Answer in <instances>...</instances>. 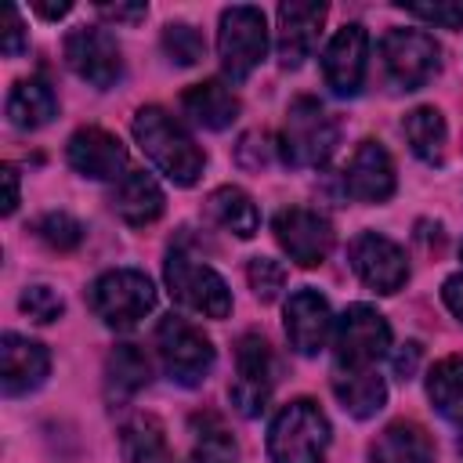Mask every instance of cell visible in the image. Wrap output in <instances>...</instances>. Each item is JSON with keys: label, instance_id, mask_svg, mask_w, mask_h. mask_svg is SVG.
<instances>
[{"label": "cell", "instance_id": "obj_1", "mask_svg": "<svg viewBox=\"0 0 463 463\" xmlns=\"http://www.w3.org/2000/svg\"><path fill=\"white\" fill-rule=\"evenodd\" d=\"M134 137L141 145V152L174 181V184H195L203 174V152L195 148V141L181 130L177 119H170V112L148 105L134 116Z\"/></svg>", "mask_w": 463, "mask_h": 463}, {"label": "cell", "instance_id": "obj_2", "mask_svg": "<svg viewBox=\"0 0 463 463\" xmlns=\"http://www.w3.org/2000/svg\"><path fill=\"white\" fill-rule=\"evenodd\" d=\"M329 445V420L311 398L289 402L268 430L271 463H322Z\"/></svg>", "mask_w": 463, "mask_h": 463}, {"label": "cell", "instance_id": "obj_3", "mask_svg": "<svg viewBox=\"0 0 463 463\" xmlns=\"http://www.w3.org/2000/svg\"><path fill=\"white\" fill-rule=\"evenodd\" d=\"M279 148L289 166H322L336 148V119L315 98H297L286 112Z\"/></svg>", "mask_w": 463, "mask_h": 463}, {"label": "cell", "instance_id": "obj_4", "mask_svg": "<svg viewBox=\"0 0 463 463\" xmlns=\"http://www.w3.org/2000/svg\"><path fill=\"white\" fill-rule=\"evenodd\" d=\"M166 289L170 297L195 311V315H206V318H224L232 311V293H228V282L203 260H195L192 253L184 250H170L166 257Z\"/></svg>", "mask_w": 463, "mask_h": 463}, {"label": "cell", "instance_id": "obj_5", "mask_svg": "<svg viewBox=\"0 0 463 463\" xmlns=\"http://www.w3.org/2000/svg\"><path fill=\"white\" fill-rule=\"evenodd\" d=\"M90 311L112 326V329H130L137 326L152 307H156V289L148 282L145 271H134V268H116V271H105L90 293Z\"/></svg>", "mask_w": 463, "mask_h": 463}, {"label": "cell", "instance_id": "obj_6", "mask_svg": "<svg viewBox=\"0 0 463 463\" xmlns=\"http://www.w3.org/2000/svg\"><path fill=\"white\" fill-rule=\"evenodd\" d=\"M268 51V25H264V11L260 7H228L221 14V29H217V54H221V69L232 83H242L264 58Z\"/></svg>", "mask_w": 463, "mask_h": 463}, {"label": "cell", "instance_id": "obj_7", "mask_svg": "<svg viewBox=\"0 0 463 463\" xmlns=\"http://www.w3.org/2000/svg\"><path fill=\"white\" fill-rule=\"evenodd\" d=\"M156 347L163 354V365L170 373V380H177L181 387H195L206 380V373L213 369V347L210 340L184 318L166 315L156 326Z\"/></svg>", "mask_w": 463, "mask_h": 463}, {"label": "cell", "instance_id": "obj_8", "mask_svg": "<svg viewBox=\"0 0 463 463\" xmlns=\"http://www.w3.org/2000/svg\"><path fill=\"white\" fill-rule=\"evenodd\" d=\"M336 365L340 369H369L391 347V329L376 307L351 304L336 322Z\"/></svg>", "mask_w": 463, "mask_h": 463}, {"label": "cell", "instance_id": "obj_9", "mask_svg": "<svg viewBox=\"0 0 463 463\" xmlns=\"http://www.w3.org/2000/svg\"><path fill=\"white\" fill-rule=\"evenodd\" d=\"M387 76L398 90H420L441 65V51L434 43V36L420 33V29H391L380 43Z\"/></svg>", "mask_w": 463, "mask_h": 463}, {"label": "cell", "instance_id": "obj_10", "mask_svg": "<svg viewBox=\"0 0 463 463\" xmlns=\"http://www.w3.org/2000/svg\"><path fill=\"white\" fill-rule=\"evenodd\" d=\"M65 61L80 80H87L98 90L112 87L123 72L119 47L112 40V33H105L98 25H80L65 36Z\"/></svg>", "mask_w": 463, "mask_h": 463}, {"label": "cell", "instance_id": "obj_11", "mask_svg": "<svg viewBox=\"0 0 463 463\" xmlns=\"http://www.w3.org/2000/svg\"><path fill=\"white\" fill-rule=\"evenodd\" d=\"M351 268L376 293H398L409 279L405 250L398 242H391L387 235H376V232H362L351 242Z\"/></svg>", "mask_w": 463, "mask_h": 463}, {"label": "cell", "instance_id": "obj_12", "mask_svg": "<svg viewBox=\"0 0 463 463\" xmlns=\"http://www.w3.org/2000/svg\"><path fill=\"white\" fill-rule=\"evenodd\" d=\"M235 383H232V405L242 412V416H257L264 412V402L271 394V383H275V365H271V351L264 344V336L257 333H246L235 347Z\"/></svg>", "mask_w": 463, "mask_h": 463}, {"label": "cell", "instance_id": "obj_13", "mask_svg": "<svg viewBox=\"0 0 463 463\" xmlns=\"http://www.w3.org/2000/svg\"><path fill=\"white\" fill-rule=\"evenodd\" d=\"M275 239L279 246L304 268H315L326 260L329 246H333V228L326 224V217L304 210V206H286L275 213Z\"/></svg>", "mask_w": 463, "mask_h": 463}, {"label": "cell", "instance_id": "obj_14", "mask_svg": "<svg viewBox=\"0 0 463 463\" xmlns=\"http://www.w3.org/2000/svg\"><path fill=\"white\" fill-rule=\"evenodd\" d=\"M365 58H369V36L362 25H344L326 54H322V76H326V87L340 98H354L362 90V80H365Z\"/></svg>", "mask_w": 463, "mask_h": 463}, {"label": "cell", "instance_id": "obj_15", "mask_svg": "<svg viewBox=\"0 0 463 463\" xmlns=\"http://www.w3.org/2000/svg\"><path fill=\"white\" fill-rule=\"evenodd\" d=\"M326 22V4H304V0H289L279 7V65L282 69H297L304 65V58H311L318 29Z\"/></svg>", "mask_w": 463, "mask_h": 463}, {"label": "cell", "instance_id": "obj_16", "mask_svg": "<svg viewBox=\"0 0 463 463\" xmlns=\"http://www.w3.org/2000/svg\"><path fill=\"white\" fill-rule=\"evenodd\" d=\"M69 163L72 170H80L83 177H94V181H112V177H123L127 170V148L116 134L101 130V127H83L69 137Z\"/></svg>", "mask_w": 463, "mask_h": 463}, {"label": "cell", "instance_id": "obj_17", "mask_svg": "<svg viewBox=\"0 0 463 463\" xmlns=\"http://www.w3.org/2000/svg\"><path fill=\"white\" fill-rule=\"evenodd\" d=\"M333 329L329 304L318 289L304 286L286 300V336L300 354H318Z\"/></svg>", "mask_w": 463, "mask_h": 463}, {"label": "cell", "instance_id": "obj_18", "mask_svg": "<svg viewBox=\"0 0 463 463\" xmlns=\"http://www.w3.org/2000/svg\"><path fill=\"white\" fill-rule=\"evenodd\" d=\"M51 369V354L29 340V336H18V333H4L0 340V383H4V394H25L33 387L43 383Z\"/></svg>", "mask_w": 463, "mask_h": 463}, {"label": "cell", "instance_id": "obj_19", "mask_svg": "<svg viewBox=\"0 0 463 463\" xmlns=\"http://www.w3.org/2000/svg\"><path fill=\"white\" fill-rule=\"evenodd\" d=\"M347 192L358 203H383L394 195V163L380 141H362L347 166Z\"/></svg>", "mask_w": 463, "mask_h": 463}, {"label": "cell", "instance_id": "obj_20", "mask_svg": "<svg viewBox=\"0 0 463 463\" xmlns=\"http://www.w3.org/2000/svg\"><path fill=\"white\" fill-rule=\"evenodd\" d=\"M163 206H166L163 188H159L156 177L145 174V170H127V174L119 177L116 192H112V210H116L127 224H134V228L152 224V221L163 213Z\"/></svg>", "mask_w": 463, "mask_h": 463}, {"label": "cell", "instance_id": "obj_21", "mask_svg": "<svg viewBox=\"0 0 463 463\" xmlns=\"http://www.w3.org/2000/svg\"><path fill=\"white\" fill-rule=\"evenodd\" d=\"M181 109L192 116V123H199L206 130H224L239 116V98L224 83L203 80V83H195L181 94Z\"/></svg>", "mask_w": 463, "mask_h": 463}, {"label": "cell", "instance_id": "obj_22", "mask_svg": "<svg viewBox=\"0 0 463 463\" xmlns=\"http://www.w3.org/2000/svg\"><path fill=\"white\" fill-rule=\"evenodd\" d=\"M333 394L340 398V405L354 416V420H369L383 409L387 402V387L376 373L369 369H333Z\"/></svg>", "mask_w": 463, "mask_h": 463}, {"label": "cell", "instance_id": "obj_23", "mask_svg": "<svg viewBox=\"0 0 463 463\" xmlns=\"http://www.w3.org/2000/svg\"><path fill=\"white\" fill-rule=\"evenodd\" d=\"M148 358L137 344H116V351L105 362V394L109 402L123 405L127 398H134L145 383H148Z\"/></svg>", "mask_w": 463, "mask_h": 463}, {"label": "cell", "instance_id": "obj_24", "mask_svg": "<svg viewBox=\"0 0 463 463\" xmlns=\"http://www.w3.org/2000/svg\"><path fill=\"white\" fill-rule=\"evenodd\" d=\"M58 112V98L43 80H18L7 94V119L18 130H36L43 123H51Z\"/></svg>", "mask_w": 463, "mask_h": 463}, {"label": "cell", "instance_id": "obj_25", "mask_svg": "<svg viewBox=\"0 0 463 463\" xmlns=\"http://www.w3.org/2000/svg\"><path fill=\"white\" fill-rule=\"evenodd\" d=\"M376 463H434V445L423 427L416 423H391L373 441Z\"/></svg>", "mask_w": 463, "mask_h": 463}, {"label": "cell", "instance_id": "obj_26", "mask_svg": "<svg viewBox=\"0 0 463 463\" xmlns=\"http://www.w3.org/2000/svg\"><path fill=\"white\" fill-rule=\"evenodd\" d=\"M206 213H210L224 232L239 235V239H250V235L260 228V213H257L253 199H250L242 188H235V184H224V188L210 192Z\"/></svg>", "mask_w": 463, "mask_h": 463}, {"label": "cell", "instance_id": "obj_27", "mask_svg": "<svg viewBox=\"0 0 463 463\" xmlns=\"http://www.w3.org/2000/svg\"><path fill=\"white\" fill-rule=\"evenodd\" d=\"M402 130H405V141L412 145V152H416L423 163L438 166V163L445 159V119H441L438 109H430V105L412 109V112L405 116Z\"/></svg>", "mask_w": 463, "mask_h": 463}, {"label": "cell", "instance_id": "obj_28", "mask_svg": "<svg viewBox=\"0 0 463 463\" xmlns=\"http://www.w3.org/2000/svg\"><path fill=\"white\" fill-rule=\"evenodd\" d=\"M427 394L445 420L463 423V358H441L427 376Z\"/></svg>", "mask_w": 463, "mask_h": 463}, {"label": "cell", "instance_id": "obj_29", "mask_svg": "<svg viewBox=\"0 0 463 463\" xmlns=\"http://www.w3.org/2000/svg\"><path fill=\"white\" fill-rule=\"evenodd\" d=\"M123 459L127 463H174L170 449H166V438L159 430L156 420H134L127 430H123Z\"/></svg>", "mask_w": 463, "mask_h": 463}, {"label": "cell", "instance_id": "obj_30", "mask_svg": "<svg viewBox=\"0 0 463 463\" xmlns=\"http://www.w3.org/2000/svg\"><path fill=\"white\" fill-rule=\"evenodd\" d=\"M203 430L195 434V463H232L235 459V441L228 427L217 416H195Z\"/></svg>", "mask_w": 463, "mask_h": 463}, {"label": "cell", "instance_id": "obj_31", "mask_svg": "<svg viewBox=\"0 0 463 463\" xmlns=\"http://www.w3.org/2000/svg\"><path fill=\"white\" fill-rule=\"evenodd\" d=\"M163 47H166V54H170L177 65H195V61L206 54L203 36H199L192 25H184V22H174V25L163 29Z\"/></svg>", "mask_w": 463, "mask_h": 463}, {"label": "cell", "instance_id": "obj_32", "mask_svg": "<svg viewBox=\"0 0 463 463\" xmlns=\"http://www.w3.org/2000/svg\"><path fill=\"white\" fill-rule=\"evenodd\" d=\"M36 232H40V239H43L47 246H54V250H76V246H80V239H83V224H80L76 217L61 213V210H54V213L40 217Z\"/></svg>", "mask_w": 463, "mask_h": 463}, {"label": "cell", "instance_id": "obj_33", "mask_svg": "<svg viewBox=\"0 0 463 463\" xmlns=\"http://www.w3.org/2000/svg\"><path fill=\"white\" fill-rule=\"evenodd\" d=\"M250 286H253V293L268 304V300H275L282 289H286V268L279 264V260H271V257H253L250 260Z\"/></svg>", "mask_w": 463, "mask_h": 463}, {"label": "cell", "instance_id": "obj_34", "mask_svg": "<svg viewBox=\"0 0 463 463\" xmlns=\"http://www.w3.org/2000/svg\"><path fill=\"white\" fill-rule=\"evenodd\" d=\"M22 311H25L29 318H36V322H54V318L65 311V304H61L58 289H51V286H25V293H22Z\"/></svg>", "mask_w": 463, "mask_h": 463}, {"label": "cell", "instance_id": "obj_35", "mask_svg": "<svg viewBox=\"0 0 463 463\" xmlns=\"http://www.w3.org/2000/svg\"><path fill=\"white\" fill-rule=\"evenodd\" d=\"M409 14L441 25V29H459L463 25V4H402Z\"/></svg>", "mask_w": 463, "mask_h": 463}, {"label": "cell", "instance_id": "obj_36", "mask_svg": "<svg viewBox=\"0 0 463 463\" xmlns=\"http://www.w3.org/2000/svg\"><path fill=\"white\" fill-rule=\"evenodd\" d=\"M235 156H239V163H242L246 170H260V166H268L271 145H268V137H264V134H246V137L239 141Z\"/></svg>", "mask_w": 463, "mask_h": 463}, {"label": "cell", "instance_id": "obj_37", "mask_svg": "<svg viewBox=\"0 0 463 463\" xmlns=\"http://www.w3.org/2000/svg\"><path fill=\"white\" fill-rule=\"evenodd\" d=\"M29 47V36H25V29H22V14H18V7H7V29H4V54L7 58H18L22 51Z\"/></svg>", "mask_w": 463, "mask_h": 463}, {"label": "cell", "instance_id": "obj_38", "mask_svg": "<svg viewBox=\"0 0 463 463\" xmlns=\"http://www.w3.org/2000/svg\"><path fill=\"white\" fill-rule=\"evenodd\" d=\"M416 365H420V344H405V347L391 358V369H394V376H402V380H409V376L416 373Z\"/></svg>", "mask_w": 463, "mask_h": 463}, {"label": "cell", "instance_id": "obj_39", "mask_svg": "<svg viewBox=\"0 0 463 463\" xmlns=\"http://www.w3.org/2000/svg\"><path fill=\"white\" fill-rule=\"evenodd\" d=\"M105 18H112V22H137V18H145V4H101L98 7Z\"/></svg>", "mask_w": 463, "mask_h": 463}, {"label": "cell", "instance_id": "obj_40", "mask_svg": "<svg viewBox=\"0 0 463 463\" xmlns=\"http://www.w3.org/2000/svg\"><path fill=\"white\" fill-rule=\"evenodd\" d=\"M441 297H445L449 311H452L456 318H463V275H452V279H445V289H441Z\"/></svg>", "mask_w": 463, "mask_h": 463}, {"label": "cell", "instance_id": "obj_41", "mask_svg": "<svg viewBox=\"0 0 463 463\" xmlns=\"http://www.w3.org/2000/svg\"><path fill=\"white\" fill-rule=\"evenodd\" d=\"M4 184H7L4 213H14V206H18V174H14V166H4Z\"/></svg>", "mask_w": 463, "mask_h": 463}, {"label": "cell", "instance_id": "obj_42", "mask_svg": "<svg viewBox=\"0 0 463 463\" xmlns=\"http://www.w3.org/2000/svg\"><path fill=\"white\" fill-rule=\"evenodd\" d=\"M69 11H72V4H36V14H43V18H61Z\"/></svg>", "mask_w": 463, "mask_h": 463}, {"label": "cell", "instance_id": "obj_43", "mask_svg": "<svg viewBox=\"0 0 463 463\" xmlns=\"http://www.w3.org/2000/svg\"><path fill=\"white\" fill-rule=\"evenodd\" d=\"M459 452H463V434H459Z\"/></svg>", "mask_w": 463, "mask_h": 463}]
</instances>
